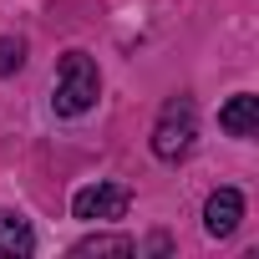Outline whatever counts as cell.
Returning a JSON list of instances; mask_svg holds the SVG:
<instances>
[{
	"mask_svg": "<svg viewBox=\"0 0 259 259\" xmlns=\"http://www.w3.org/2000/svg\"><path fill=\"white\" fill-rule=\"evenodd\" d=\"M133 208V188L127 183H87L71 193V219H87V224H117Z\"/></svg>",
	"mask_w": 259,
	"mask_h": 259,
	"instance_id": "obj_3",
	"label": "cell"
},
{
	"mask_svg": "<svg viewBox=\"0 0 259 259\" xmlns=\"http://www.w3.org/2000/svg\"><path fill=\"white\" fill-rule=\"evenodd\" d=\"M26 66V41L21 36H0V76H11Z\"/></svg>",
	"mask_w": 259,
	"mask_h": 259,
	"instance_id": "obj_8",
	"label": "cell"
},
{
	"mask_svg": "<svg viewBox=\"0 0 259 259\" xmlns=\"http://www.w3.org/2000/svg\"><path fill=\"white\" fill-rule=\"evenodd\" d=\"M239 219H244V193H239V188L208 193V203H203V229H208V239H229V234L239 229Z\"/></svg>",
	"mask_w": 259,
	"mask_h": 259,
	"instance_id": "obj_4",
	"label": "cell"
},
{
	"mask_svg": "<svg viewBox=\"0 0 259 259\" xmlns=\"http://www.w3.org/2000/svg\"><path fill=\"white\" fill-rule=\"evenodd\" d=\"M97 97H102V71H97V61H92L87 51H66L61 66H56V87H51L56 117H81V112L97 107Z\"/></svg>",
	"mask_w": 259,
	"mask_h": 259,
	"instance_id": "obj_1",
	"label": "cell"
},
{
	"mask_svg": "<svg viewBox=\"0 0 259 259\" xmlns=\"http://www.w3.org/2000/svg\"><path fill=\"white\" fill-rule=\"evenodd\" d=\"M219 127H224V133L229 138H254L259 133V97L254 92H239V97H229L224 107H219Z\"/></svg>",
	"mask_w": 259,
	"mask_h": 259,
	"instance_id": "obj_5",
	"label": "cell"
},
{
	"mask_svg": "<svg viewBox=\"0 0 259 259\" xmlns=\"http://www.w3.org/2000/svg\"><path fill=\"white\" fill-rule=\"evenodd\" d=\"M71 254H138V239L127 234H87L71 244Z\"/></svg>",
	"mask_w": 259,
	"mask_h": 259,
	"instance_id": "obj_7",
	"label": "cell"
},
{
	"mask_svg": "<svg viewBox=\"0 0 259 259\" xmlns=\"http://www.w3.org/2000/svg\"><path fill=\"white\" fill-rule=\"evenodd\" d=\"M193 138H198V107L193 97H168L158 122H153V153L163 163H183L193 153Z\"/></svg>",
	"mask_w": 259,
	"mask_h": 259,
	"instance_id": "obj_2",
	"label": "cell"
},
{
	"mask_svg": "<svg viewBox=\"0 0 259 259\" xmlns=\"http://www.w3.org/2000/svg\"><path fill=\"white\" fill-rule=\"evenodd\" d=\"M0 254H6V259L36 254V234H31V224H26L16 208H0Z\"/></svg>",
	"mask_w": 259,
	"mask_h": 259,
	"instance_id": "obj_6",
	"label": "cell"
}]
</instances>
